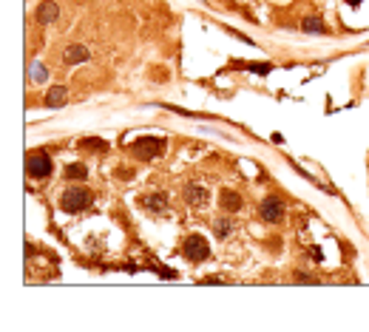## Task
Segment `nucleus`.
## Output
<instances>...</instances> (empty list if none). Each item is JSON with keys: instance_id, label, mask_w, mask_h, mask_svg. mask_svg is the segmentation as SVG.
I'll use <instances>...</instances> for the list:
<instances>
[{"instance_id": "nucleus-4", "label": "nucleus", "mask_w": 369, "mask_h": 332, "mask_svg": "<svg viewBox=\"0 0 369 332\" xmlns=\"http://www.w3.org/2000/svg\"><path fill=\"white\" fill-rule=\"evenodd\" d=\"M182 253L188 261H204V258L210 256V244L204 241V236H188Z\"/></svg>"}, {"instance_id": "nucleus-20", "label": "nucleus", "mask_w": 369, "mask_h": 332, "mask_svg": "<svg viewBox=\"0 0 369 332\" xmlns=\"http://www.w3.org/2000/svg\"><path fill=\"white\" fill-rule=\"evenodd\" d=\"M346 3H350V6H358V3H363V0H346Z\"/></svg>"}, {"instance_id": "nucleus-17", "label": "nucleus", "mask_w": 369, "mask_h": 332, "mask_svg": "<svg viewBox=\"0 0 369 332\" xmlns=\"http://www.w3.org/2000/svg\"><path fill=\"white\" fill-rule=\"evenodd\" d=\"M228 233H230V221L221 219V221H219V227H216V236H228Z\"/></svg>"}, {"instance_id": "nucleus-9", "label": "nucleus", "mask_w": 369, "mask_h": 332, "mask_svg": "<svg viewBox=\"0 0 369 332\" xmlns=\"http://www.w3.org/2000/svg\"><path fill=\"white\" fill-rule=\"evenodd\" d=\"M184 202L193 204V208H202V204L208 202V191L199 188V184H188V188H184Z\"/></svg>"}, {"instance_id": "nucleus-10", "label": "nucleus", "mask_w": 369, "mask_h": 332, "mask_svg": "<svg viewBox=\"0 0 369 332\" xmlns=\"http://www.w3.org/2000/svg\"><path fill=\"white\" fill-rule=\"evenodd\" d=\"M142 204H145L148 210H154V213H162V210H168L165 193H145V196H142Z\"/></svg>"}, {"instance_id": "nucleus-19", "label": "nucleus", "mask_w": 369, "mask_h": 332, "mask_svg": "<svg viewBox=\"0 0 369 332\" xmlns=\"http://www.w3.org/2000/svg\"><path fill=\"white\" fill-rule=\"evenodd\" d=\"M295 281H301V284H315L313 276H295Z\"/></svg>"}, {"instance_id": "nucleus-8", "label": "nucleus", "mask_w": 369, "mask_h": 332, "mask_svg": "<svg viewBox=\"0 0 369 332\" xmlns=\"http://www.w3.org/2000/svg\"><path fill=\"white\" fill-rule=\"evenodd\" d=\"M86 60H88V49L80 46V43L68 46L66 54H63V63H66V66H80V63H86Z\"/></svg>"}, {"instance_id": "nucleus-13", "label": "nucleus", "mask_w": 369, "mask_h": 332, "mask_svg": "<svg viewBox=\"0 0 369 332\" xmlns=\"http://www.w3.org/2000/svg\"><path fill=\"white\" fill-rule=\"evenodd\" d=\"M86 176H88V168L83 165V162H71V165L66 168V179H71V182H83Z\"/></svg>"}, {"instance_id": "nucleus-12", "label": "nucleus", "mask_w": 369, "mask_h": 332, "mask_svg": "<svg viewBox=\"0 0 369 332\" xmlns=\"http://www.w3.org/2000/svg\"><path fill=\"white\" fill-rule=\"evenodd\" d=\"M66 102V86H54L46 94V108H60Z\"/></svg>"}, {"instance_id": "nucleus-3", "label": "nucleus", "mask_w": 369, "mask_h": 332, "mask_svg": "<svg viewBox=\"0 0 369 332\" xmlns=\"http://www.w3.org/2000/svg\"><path fill=\"white\" fill-rule=\"evenodd\" d=\"M26 171L31 179H49L51 176V159L46 151H31L26 159Z\"/></svg>"}, {"instance_id": "nucleus-18", "label": "nucleus", "mask_w": 369, "mask_h": 332, "mask_svg": "<svg viewBox=\"0 0 369 332\" xmlns=\"http://www.w3.org/2000/svg\"><path fill=\"white\" fill-rule=\"evenodd\" d=\"M31 74H34V80H37V82H43V80H46V68H40V66H34V71H31Z\"/></svg>"}, {"instance_id": "nucleus-15", "label": "nucleus", "mask_w": 369, "mask_h": 332, "mask_svg": "<svg viewBox=\"0 0 369 332\" xmlns=\"http://www.w3.org/2000/svg\"><path fill=\"white\" fill-rule=\"evenodd\" d=\"M236 66H239V68H247V71H253V74H267V71L273 68L270 63H244V60H239Z\"/></svg>"}, {"instance_id": "nucleus-14", "label": "nucleus", "mask_w": 369, "mask_h": 332, "mask_svg": "<svg viewBox=\"0 0 369 332\" xmlns=\"http://www.w3.org/2000/svg\"><path fill=\"white\" fill-rule=\"evenodd\" d=\"M301 29H304V31H315V34H324L326 26H324V20H321L318 14H310V17L301 20Z\"/></svg>"}, {"instance_id": "nucleus-5", "label": "nucleus", "mask_w": 369, "mask_h": 332, "mask_svg": "<svg viewBox=\"0 0 369 332\" xmlns=\"http://www.w3.org/2000/svg\"><path fill=\"white\" fill-rule=\"evenodd\" d=\"M261 219L270 221V224H276V221L284 219V202L278 196H267L264 202H261Z\"/></svg>"}, {"instance_id": "nucleus-11", "label": "nucleus", "mask_w": 369, "mask_h": 332, "mask_svg": "<svg viewBox=\"0 0 369 332\" xmlns=\"http://www.w3.org/2000/svg\"><path fill=\"white\" fill-rule=\"evenodd\" d=\"M219 204H221V210H228V213H236V210H241V196L236 191H224L221 193V199H219Z\"/></svg>"}, {"instance_id": "nucleus-16", "label": "nucleus", "mask_w": 369, "mask_h": 332, "mask_svg": "<svg viewBox=\"0 0 369 332\" xmlns=\"http://www.w3.org/2000/svg\"><path fill=\"white\" fill-rule=\"evenodd\" d=\"M117 176L122 179V182H131V179H134V168H117Z\"/></svg>"}, {"instance_id": "nucleus-2", "label": "nucleus", "mask_w": 369, "mask_h": 332, "mask_svg": "<svg viewBox=\"0 0 369 332\" xmlns=\"http://www.w3.org/2000/svg\"><path fill=\"white\" fill-rule=\"evenodd\" d=\"M88 204H91V193H88L86 188H71V191H66L60 199V208L66 210V213H80Z\"/></svg>"}, {"instance_id": "nucleus-6", "label": "nucleus", "mask_w": 369, "mask_h": 332, "mask_svg": "<svg viewBox=\"0 0 369 332\" xmlns=\"http://www.w3.org/2000/svg\"><path fill=\"white\" fill-rule=\"evenodd\" d=\"M37 23H43V26H49V23H54L57 17H60V9H57V3H51V0H46V3H40L37 6Z\"/></svg>"}, {"instance_id": "nucleus-7", "label": "nucleus", "mask_w": 369, "mask_h": 332, "mask_svg": "<svg viewBox=\"0 0 369 332\" xmlns=\"http://www.w3.org/2000/svg\"><path fill=\"white\" fill-rule=\"evenodd\" d=\"M77 148H80L83 154H105V151H108V142L99 139V136H83V139L77 142Z\"/></svg>"}, {"instance_id": "nucleus-1", "label": "nucleus", "mask_w": 369, "mask_h": 332, "mask_svg": "<svg viewBox=\"0 0 369 332\" xmlns=\"http://www.w3.org/2000/svg\"><path fill=\"white\" fill-rule=\"evenodd\" d=\"M131 154L142 162H151V159L165 154V142H162L159 136H139V139L131 142Z\"/></svg>"}]
</instances>
